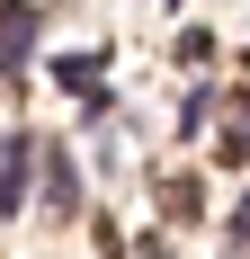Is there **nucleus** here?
I'll list each match as a JSON object with an SVG mask.
<instances>
[{
  "instance_id": "nucleus-3",
  "label": "nucleus",
  "mask_w": 250,
  "mask_h": 259,
  "mask_svg": "<svg viewBox=\"0 0 250 259\" xmlns=\"http://www.w3.org/2000/svg\"><path fill=\"white\" fill-rule=\"evenodd\" d=\"M45 206L54 214H80V188H72V161L54 152V170H45Z\"/></svg>"
},
{
  "instance_id": "nucleus-2",
  "label": "nucleus",
  "mask_w": 250,
  "mask_h": 259,
  "mask_svg": "<svg viewBox=\"0 0 250 259\" xmlns=\"http://www.w3.org/2000/svg\"><path fill=\"white\" fill-rule=\"evenodd\" d=\"M27 161H36V134H9V143H0V206L9 214L27 206Z\"/></svg>"
},
{
  "instance_id": "nucleus-6",
  "label": "nucleus",
  "mask_w": 250,
  "mask_h": 259,
  "mask_svg": "<svg viewBox=\"0 0 250 259\" xmlns=\"http://www.w3.org/2000/svg\"><path fill=\"white\" fill-rule=\"evenodd\" d=\"M232 233H241V241H250V197H241V206H232Z\"/></svg>"
},
{
  "instance_id": "nucleus-5",
  "label": "nucleus",
  "mask_w": 250,
  "mask_h": 259,
  "mask_svg": "<svg viewBox=\"0 0 250 259\" xmlns=\"http://www.w3.org/2000/svg\"><path fill=\"white\" fill-rule=\"evenodd\" d=\"M224 152H232V161H250V116H241V125L224 134Z\"/></svg>"
},
{
  "instance_id": "nucleus-1",
  "label": "nucleus",
  "mask_w": 250,
  "mask_h": 259,
  "mask_svg": "<svg viewBox=\"0 0 250 259\" xmlns=\"http://www.w3.org/2000/svg\"><path fill=\"white\" fill-rule=\"evenodd\" d=\"M36 0H0V72H18L27 54H36Z\"/></svg>"
},
{
  "instance_id": "nucleus-4",
  "label": "nucleus",
  "mask_w": 250,
  "mask_h": 259,
  "mask_svg": "<svg viewBox=\"0 0 250 259\" xmlns=\"http://www.w3.org/2000/svg\"><path fill=\"white\" fill-rule=\"evenodd\" d=\"M54 80H72V90H99V54H63Z\"/></svg>"
}]
</instances>
